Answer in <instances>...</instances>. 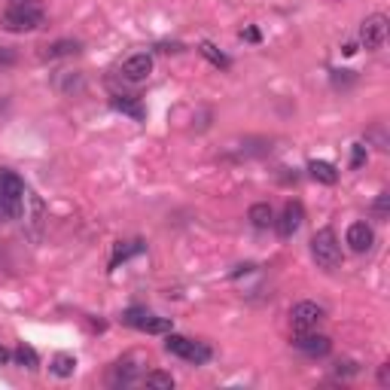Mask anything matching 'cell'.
Segmentation results:
<instances>
[{"label": "cell", "instance_id": "27", "mask_svg": "<svg viewBox=\"0 0 390 390\" xmlns=\"http://www.w3.org/2000/svg\"><path fill=\"white\" fill-rule=\"evenodd\" d=\"M12 61H16V52H12L10 46H0V67L12 65Z\"/></svg>", "mask_w": 390, "mask_h": 390}, {"label": "cell", "instance_id": "13", "mask_svg": "<svg viewBox=\"0 0 390 390\" xmlns=\"http://www.w3.org/2000/svg\"><path fill=\"white\" fill-rule=\"evenodd\" d=\"M247 219H250L253 229H268V226H274V210L268 202H257L250 204V210H247Z\"/></svg>", "mask_w": 390, "mask_h": 390}, {"label": "cell", "instance_id": "20", "mask_svg": "<svg viewBox=\"0 0 390 390\" xmlns=\"http://www.w3.org/2000/svg\"><path fill=\"white\" fill-rule=\"evenodd\" d=\"M49 369H52V375H58V378H70V375H74V369H76V360L67 357V354H58Z\"/></svg>", "mask_w": 390, "mask_h": 390}, {"label": "cell", "instance_id": "4", "mask_svg": "<svg viewBox=\"0 0 390 390\" xmlns=\"http://www.w3.org/2000/svg\"><path fill=\"white\" fill-rule=\"evenodd\" d=\"M122 323L134 326L140 332H150V336H162V332H171V321L168 317H155L153 311L147 308H129L122 311Z\"/></svg>", "mask_w": 390, "mask_h": 390}, {"label": "cell", "instance_id": "2", "mask_svg": "<svg viewBox=\"0 0 390 390\" xmlns=\"http://www.w3.org/2000/svg\"><path fill=\"white\" fill-rule=\"evenodd\" d=\"M311 257L321 268L332 272V268L342 266V244H338L336 232L332 229H321L314 238H311Z\"/></svg>", "mask_w": 390, "mask_h": 390}, {"label": "cell", "instance_id": "8", "mask_svg": "<svg viewBox=\"0 0 390 390\" xmlns=\"http://www.w3.org/2000/svg\"><path fill=\"white\" fill-rule=\"evenodd\" d=\"M293 347L299 354H305V357H326V354L332 351V338L323 336V332L308 329V332H299V336L293 338Z\"/></svg>", "mask_w": 390, "mask_h": 390}, {"label": "cell", "instance_id": "3", "mask_svg": "<svg viewBox=\"0 0 390 390\" xmlns=\"http://www.w3.org/2000/svg\"><path fill=\"white\" fill-rule=\"evenodd\" d=\"M165 351L174 354V357H180V360H186V363H195V366H202V363H208L210 360V347L208 345L193 342V338H186V336H174V332H168Z\"/></svg>", "mask_w": 390, "mask_h": 390}, {"label": "cell", "instance_id": "5", "mask_svg": "<svg viewBox=\"0 0 390 390\" xmlns=\"http://www.w3.org/2000/svg\"><path fill=\"white\" fill-rule=\"evenodd\" d=\"M326 317V308L317 302H296L290 308V323H293L296 332H308V329H317Z\"/></svg>", "mask_w": 390, "mask_h": 390}, {"label": "cell", "instance_id": "9", "mask_svg": "<svg viewBox=\"0 0 390 390\" xmlns=\"http://www.w3.org/2000/svg\"><path fill=\"white\" fill-rule=\"evenodd\" d=\"M302 219H305L302 204L299 202H287V204H283V210H281V217L274 219V226H278V235L283 241H290L296 232L302 229Z\"/></svg>", "mask_w": 390, "mask_h": 390}, {"label": "cell", "instance_id": "24", "mask_svg": "<svg viewBox=\"0 0 390 390\" xmlns=\"http://www.w3.org/2000/svg\"><path fill=\"white\" fill-rule=\"evenodd\" d=\"M369 140H375V144H378V150H387V138H384V129H381V125H375L372 131L366 134Z\"/></svg>", "mask_w": 390, "mask_h": 390}, {"label": "cell", "instance_id": "14", "mask_svg": "<svg viewBox=\"0 0 390 390\" xmlns=\"http://www.w3.org/2000/svg\"><path fill=\"white\" fill-rule=\"evenodd\" d=\"M25 202H28V208H31V214H25V219L34 226V238H37L40 229H43V219H46V204L34 193H25Z\"/></svg>", "mask_w": 390, "mask_h": 390}, {"label": "cell", "instance_id": "21", "mask_svg": "<svg viewBox=\"0 0 390 390\" xmlns=\"http://www.w3.org/2000/svg\"><path fill=\"white\" fill-rule=\"evenodd\" d=\"M22 208H25V204H16L10 195L3 193V189H0V223H6V219L19 217V214H22Z\"/></svg>", "mask_w": 390, "mask_h": 390}, {"label": "cell", "instance_id": "12", "mask_svg": "<svg viewBox=\"0 0 390 390\" xmlns=\"http://www.w3.org/2000/svg\"><path fill=\"white\" fill-rule=\"evenodd\" d=\"M0 189H3V193L10 195L16 204H25V193H28V189H25V183H22V177H19V174L0 168Z\"/></svg>", "mask_w": 390, "mask_h": 390}, {"label": "cell", "instance_id": "26", "mask_svg": "<svg viewBox=\"0 0 390 390\" xmlns=\"http://www.w3.org/2000/svg\"><path fill=\"white\" fill-rule=\"evenodd\" d=\"M336 372H338V375H357L360 369H357V363H351V360H345V363H336Z\"/></svg>", "mask_w": 390, "mask_h": 390}, {"label": "cell", "instance_id": "7", "mask_svg": "<svg viewBox=\"0 0 390 390\" xmlns=\"http://www.w3.org/2000/svg\"><path fill=\"white\" fill-rule=\"evenodd\" d=\"M153 74V55L147 52H138L131 55V58L122 61V67H119V76H122L125 83H131V86H140V83H147Z\"/></svg>", "mask_w": 390, "mask_h": 390}, {"label": "cell", "instance_id": "17", "mask_svg": "<svg viewBox=\"0 0 390 390\" xmlns=\"http://www.w3.org/2000/svg\"><path fill=\"white\" fill-rule=\"evenodd\" d=\"M144 384L153 390H174V375L171 372H147Z\"/></svg>", "mask_w": 390, "mask_h": 390}, {"label": "cell", "instance_id": "28", "mask_svg": "<svg viewBox=\"0 0 390 390\" xmlns=\"http://www.w3.org/2000/svg\"><path fill=\"white\" fill-rule=\"evenodd\" d=\"M378 384H381V387L390 384V366H381V369H378Z\"/></svg>", "mask_w": 390, "mask_h": 390}, {"label": "cell", "instance_id": "11", "mask_svg": "<svg viewBox=\"0 0 390 390\" xmlns=\"http://www.w3.org/2000/svg\"><path fill=\"white\" fill-rule=\"evenodd\" d=\"M138 378H140V366H134L131 357L119 360V363L113 366V372H110V384H116V387H131Z\"/></svg>", "mask_w": 390, "mask_h": 390}, {"label": "cell", "instance_id": "1", "mask_svg": "<svg viewBox=\"0 0 390 390\" xmlns=\"http://www.w3.org/2000/svg\"><path fill=\"white\" fill-rule=\"evenodd\" d=\"M46 22V12L40 10L37 3H31V0H25V3H12L10 10L0 16V28L10 34H28V31H37V28H43Z\"/></svg>", "mask_w": 390, "mask_h": 390}, {"label": "cell", "instance_id": "22", "mask_svg": "<svg viewBox=\"0 0 390 390\" xmlns=\"http://www.w3.org/2000/svg\"><path fill=\"white\" fill-rule=\"evenodd\" d=\"M202 55H204V58H210V61H214L217 67H229V58H226L223 52H217V49L210 46V43H202Z\"/></svg>", "mask_w": 390, "mask_h": 390}, {"label": "cell", "instance_id": "23", "mask_svg": "<svg viewBox=\"0 0 390 390\" xmlns=\"http://www.w3.org/2000/svg\"><path fill=\"white\" fill-rule=\"evenodd\" d=\"M372 210H375V217H378V219H387V214H390V193H381L378 198H375Z\"/></svg>", "mask_w": 390, "mask_h": 390}, {"label": "cell", "instance_id": "10", "mask_svg": "<svg viewBox=\"0 0 390 390\" xmlns=\"http://www.w3.org/2000/svg\"><path fill=\"white\" fill-rule=\"evenodd\" d=\"M345 244L351 247L354 253H369L375 244V232L369 223H351L347 226V235H345Z\"/></svg>", "mask_w": 390, "mask_h": 390}, {"label": "cell", "instance_id": "15", "mask_svg": "<svg viewBox=\"0 0 390 390\" xmlns=\"http://www.w3.org/2000/svg\"><path fill=\"white\" fill-rule=\"evenodd\" d=\"M308 171H311V177H314V180L326 183V186H332V183L338 180L336 165H329V162H311V165H308Z\"/></svg>", "mask_w": 390, "mask_h": 390}, {"label": "cell", "instance_id": "6", "mask_svg": "<svg viewBox=\"0 0 390 390\" xmlns=\"http://www.w3.org/2000/svg\"><path fill=\"white\" fill-rule=\"evenodd\" d=\"M387 40V16H381V12H375V16H366L363 25H360V43L366 49H381Z\"/></svg>", "mask_w": 390, "mask_h": 390}, {"label": "cell", "instance_id": "16", "mask_svg": "<svg viewBox=\"0 0 390 390\" xmlns=\"http://www.w3.org/2000/svg\"><path fill=\"white\" fill-rule=\"evenodd\" d=\"M12 360H16L19 366H25V369H37L40 366V357H37V351H34V347H28V345H19L16 351H12Z\"/></svg>", "mask_w": 390, "mask_h": 390}, {"label": "cell", "instance_id": "29", "mask_svg": "<svg viewBox=\"0 0 390 390\" xmlns=\"http://www.w3.org/2000/svg\"><path fill=\"white\" fill-rule=\"evenodd\" d=\"M12 3H25V0H12Z\"/></svg>", "mask_w": 390, "mask_h": 390}, {"label": "cell", "instance_id": "25", "mask_svg": "<svg viewBox=\"0 0 390 390\" xmlns=\"http://www.w3.org/2000/svg\"><path fill=\"white\" fill-rule=\"evenodd\" d=\"M363 162H366V147H363V144H357V147H354V155H351V165H354V168H360Z\"/></svg>", "mask_w": 390, "mask_h": 390}, {"label": "cell", "instance_id": "19", "mask_svg": "<svg viewBox=\"0 0 390 390\" xmlns=\"http://www.w3.org/2000/svg\"><path fill=\"white\" fill-rule=\"evenodd\" d=\"M113 107H116L119 113H129V116H131V119H138V122L144 119V107H140L138 101H131V98L116 95V98H113Z\"/></svg>", "mask_w": 390, "mask_h": 390}, {"label": "cell", "instance_id": "18", "mask_svg": "<svg viewBox=\"0 0 390 390\" xmlns=\"http://www.w3.org/2000/svg\"><path fill=\"white\" fill-rule=\"evenodd\" d=\"M80 52V43L76 40H58L46 49V58H65V55H76Z\"/></svg>", "mask_w": 390, "mask_h": 390}]
</instances>
